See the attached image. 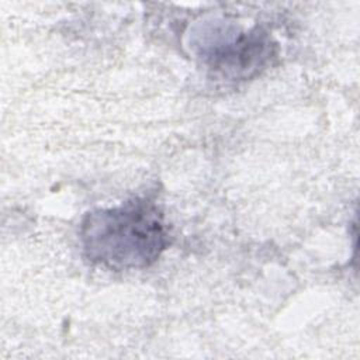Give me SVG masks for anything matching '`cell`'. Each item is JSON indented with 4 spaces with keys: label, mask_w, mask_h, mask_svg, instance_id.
<instances>
[{
    "label": "cell",
    "mask_w": 360,
    "mask_h": 360,
    "mask_svg": "<svg viewBox=\"0 0 360 360\" xmlns=\"http://www.w3.org/2000/svg\"><path fill=\"white\" fill-rule=\"evenodd\" d=\"M197 53L214 77L248 80L264 70L276 56L277 45L262 28L242 30L222 20L208 21L197 32Z\"/></svg>",
    "instance_id": "obj_2"
},
{
    "label": "cell",
    "mask_w": 360,
    "mask_h": 360,
    "mask_svg": "<svg viewBox=\"0 0 360 360\" xmlns=\"http://www.w3.org/2000/svg\"><path fill=\"white\" fill-rule=\"evenodd\" d=\"M79 239L84 257L108 270L149 267L170 243L160 208L141 197L89 211L80 222Z\"/></svg>",
    "instance_id": "obj_1"
}]
</instances>
